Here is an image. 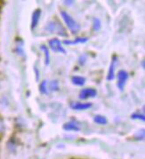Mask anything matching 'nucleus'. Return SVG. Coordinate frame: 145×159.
<instances>
[{"mask_svg": "<svg viewBox=\"0 0 145 159\" xmlns=\"http://www.w3.org/2000/svg\"><path fill=\"white\" fill-rule=\"evenodd\" d=\"M60 14L63 18V21L65 22V24L69 28V30L72 34H77L80 30V25L72 18L70 14H69L66 11H61Z\"/></svg>", "mask_w": 145, "mask_h": 159, "instance_id": "1", "label": "nucleus"}, {"mask_svg": "<svg viewBox=\"0 0 145 159\" xmlns=\"http://www.w3.org/2000/svg\"><path fill=\"white\" fill-rule=\"evenodd\" d=\"M45 30H48L50 33H55L58 36H61V37H67L68 36L65 29L57 20H52L50 22H48L46 24Z\"/></svg>", "mask_w": 145, "mask_h": 159, "instance_id": "2", "label": "nucleus"}, {"mask_svg": "<svg viewBox=\"0 0 145 159\" xmlns=\"http://www.w3.org/2000/svg\"><path fill=\"white\" fill-rule=\"evenodd\" d=\"M128 78H129V74H128L127 71L123 70L119 71V73H118V84H117V85H118V87H119V89L120 91H123L124 90Z\"/></svg>", "mask_w": 145, "mask_h": 159, "instance_id": "3", "label": "nucleus"}, {"mask_svg": "<svg viewBox=\"0 0 145 159\" xmlns=\"http://www.w3.org/2000/svg\"><path fill=\"white\" fill-rule=\"evenodd\" d=\"M49 46L52 49V51H54V52H60V53L66 54V50L62 45L61 41L57 38H52L49 40Z\"/></svg>", "mask_w": 145, "mask_h": 159, "instance_id": "4", "label": "nucleus"}, {"mask_svg": "<svg viewBox=\"0 0 145 159\" xmlns=\"http://www.w3.org/2000/svg\"><path fill=\"white\" fill-rule=\"evenodd\" d=\"M119 61V58L117 55H113L110 64V68L108 70V75H107V80L108 81H111L115 78V70H116V66L117 63Z\"/></svg>", "mask_w": 145, "mask_h": 159, "instance_id": "5", "label": "nucleus"}, {"mask_svg": "<svg viewBox=\"0 0 145 159\" xmlns=\"http://www.w3.org/2000/svg\"><path fill=\"white\" fill-rule=\"evenodd\" d=\"M97 95V91L94 88H86L80 91L79 93V99L80 100H87L88 98H95Z\"/></svg>", "mask_w": 145, "mask_h": 159, "instance_id": "6", "label": "nucleus"}, {"mask_svg": "<svg viewBox=\"0 0 145 159\" xmlns=\"http://www.w3.org/2000/svg\"><path fill=\"white\" fill-rule=\"evenodd\" d=\"M41 13H42V11H41L40 8H37L32 13L31 23H30V29L32 30H35L37 28V26L38 25L39 20L41 18Z\"/></svg>", "mask_w": 145, "mask_h": 159, "instance_id": "7", "label": "nucleus"}, {"mask_svg": "<svg viewBox=\"0 0 145 159\" xmlns=\"http://www.w3.org/2000/svg\"><path fill=\"white\" fill-rule=\"evenodd\" d=\"M93 104L91 102H71L70 103V108L74 110H86L88 108H92Z\"/></svg>", "mask_w": 145, "mask_h": 159, "instance_id": "8", "label": "nucleus"}, {"mask_svg": "<svg viewBox=\"0 0 145 159\" xmlns=\"http://www.w3.org/2000/svg\"><path fill=\"white\" fill-rule=\"evenodd\" d=\"M63 130L65 131H75V132H78L80 130V127H79V125L77 123L76 121H69L65 123L63 125Z\"/></svg>", "mask_w": 145, "mask_h": 159, "instance_id": "9", "label": "nucleus"}, {"mask_svg": "<svg viewBox=\"0 0 145 159\" xmlns=\"http://www.w3.org/2000/svg\"><path fill=\"white\" fill-rule=\"evenodd\" d=\"M88 41V38H77L74 40H64L63 43L65 45H77V44H84Z\"/></svg>", "mask_w": 145, "mask_h": 159, "instance_id": "10", "label": "nucleus"}, {"mask_svg": "<svg viewBox=\"0 0 145 159\" xmlns=\"http://www.w3.org/2000/svg\"><path fill=\"white\" fill-rule=\"evenodd\" d=\"M40 49L44 52V65L45 66H48L50 63V53H49V49L46 45H41L40 46Z\"/></svg>", "mask_w": 145, "mask_h": 159, "instance_id": "11", "label": "nucleus"}, {"mask_svg": "<svg viewBox=\"0 0 145 159\" xmlns=\"http://www.w3.org/2000/svg\"><path fill=\"white\" fill-rule=\"evenodd\" d=\"M71 82L74 85L77 86H83L85 83H86V78L83 77V76H72L71 78Z\"/></svg>", "mask_w": 145, "mask_h": 159, "instance_id": "12", "label": "nucleus"}, {"mask_svg": "<svg viewBox=\"0 0 145 159\" xmlns=\"http://www.w3.org/2000/svg\"><path fill=\"white\" fill-rule=\"evenodd\" d=\"M94 122L97 125H105L108 124L107 118L104 116L101 115H96L94 116Z\"/></svg>", "mask_w": 145, "mask_h": 159, "instance_id": "13", "label": "nucleus"}, {"mask_svg": "<svg viewBox=\"0 0 145 159\" xmlns=\"http://www.w3.org/2000/svg\"><path fill=\"white\" fill-rule=\"evenodd\" d=\"M39 91L42 94H48L49 93V89H48V82L46 80L42 81L39 84Z\"/></svg>", "mask_w": 145, "mask_h": 159, "instance_id": "14", "label": "nucleus"}, {"mask_svg": "<svg viewBox=\"0 0 145 159\" xmlns=\"http://www.w3.org/2000/svg\"><path fill=\"white\" fill-rule=\"evenodd\" d=\"M48 89H49V93L50 92H56L59 91V83L57 80H54L49 84V86H48Z\"/></svg>", "mask_w": 145, "mask_h": 159, "instance_id": "15", "label": "nucleus"}, {"mask_svg": "<svg viewBox=\"0 0 145 159\" xmlns=\"http://www.w3.org/2000/svg\"><path fill=\"white\" fill-rule=\"evenodd\" d=\"M101 20L98 19V18H94L93 19V29L95 31H98L100 29H101Z\"/></svg>", "mask_w": 145, "mask_h": 159, "instance_id": "16", "label": "nucleus"}, {"mask_svg": "<svg viewBox=\"0 0 145 159\" xmlns=\"http://www.w3.org/2000/svg\"><path fill=\"white\" fill-rule=\"evenodd\" d=\"M133 119H138V120H142V121H144L145 116L143 114H139V113H133L131 116Z\"/></svg>", "mask_w": 145, "mask_h": 159, "instance_id": "17", "label": "nucleus"}, {"mask_svg": "<svg viewBox=\"0 0 145 159\" xmlns=\"http://www.w3.org/2000/svg\"><path fill=\"white\" fill-rule=\"evenodd\" d=\"M6 130V126H5V123L3 121L2 118H0V134H2Z\"/></svg>", "mask_w": 145, "mask_h": 159, "instance_id": "18", "label": "nucleus"}, {"mask_svg": "<svg viewBox=\"0 0 145 159\" xmlns=\"http://www.w3.org/2000/svg\"><path fill=\"white\" fill-rule=\"evenodd\" d=\"M86 60H87V55H86V54L81 55V56L79 57V59H78V62H79V64H80L81 66H83V65L85 64V62H86Z\"/></svg>", "mask_w": 145, "mask_h": 159, "instance_id": "19", "label": "nucleus"}, {"mask_svg": "<svg viewBox=\"0 0 145 159\" xmlns=\"http://www.w3.org/2000/svg\"><path fill=\"white\" fill-rule=\"evenodd\" d=\"M63 3H64L66 6H71V5L74 4L75 2H74V1H63Z\"/></svg>", "mask_w": 145, "mask_h": 159, "instance_id": "20", "label": "nucleus"}]
</instances>
